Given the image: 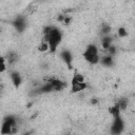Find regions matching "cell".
Segmentation results:
<instances>
[{
    "label": "cell",
    "instance_id": "1",
    "mask_svg": "<svg viewBox=\"0 0 135 135\" xmlns=\"http://www.w3.org/2000/svg\"><path fill=\"white\" fill-rule=\"evenodd\" d=\"M44 40L49 43L51 52H55L61 41V33L57 28L52 27L47 34H44Z\"/></svg>",
    "mask_w": 135,
    "mask_h": 135
},
{
    "label": "cell",
    "instance_id": "2",
    "mask_svg": "<svg viewBox=\"0 0 135 135\" xmlns=\"http://www.w3.org/2000/svg\"><path fill=\"white\" fill-rule=\"evenodd\" d=\"M83 57L88 62H90L92 64H96L99 61V55H98L97 46L95 44H90L86 47V50L83 54Z\"/></svg>",
    "mask_w": 135,
    "mask_h": 135
},
{
    "label": "cell",
    "instance_id": "3",
    "mask_svg": "<svg viewBox=\"0 0 135 135\" xmlns=\"http://www.w3.org/2000/svg\"><path fill=\"white\" fill-rule=\"evenodd\" d=\"M72 93H77V92H80V91H83L85 88H86V83L83 81V82H79V81H76L75 79L72 78Z\"/></svg>",
    "mask_w": 135,
    "mask_h": 135
},
{
    "label": "cell",
    "instance_id": "4",
    "mask_svg": "<svg viewBox=\"0 0 135 135\" xmlns=\"http://www.w3.org/2000/svg\"><path fill=\"white\" fill-rule=\"evenodd\" d=\"M122 129H123V122H122L120 116L114 118V123L112 126V133H116V134L120 133L122 131Z\"/></svg>",
    "mask_w": 135,
    "mask_h": 135
},
{
    "label": "cell",
    "instance_id": "5",
    "mask_svg": "<svg viewBox=\"0 0 135 135\" xmlns=\"http://www.w3.org/2000/svg\"><path fill=\"white\" fill-rule=\"evenodd\" d=\"M49 82L53 85L54 88V91H61L63 88H65V83L59 79H56V78H51L49 79Z\"/></svg>",
    "mask_w": 135,
    "mask_h": 135
},
{
    "label": "cell",
    "instance_id": "6",
    "mask_svg": "<svg viewBox=\"0 0 135 135\" xmlns=\"http://www.w3.org/2000/svg\"><path fill=\"white\" fill-rule=\"evenodd\" d=\"M11 79H12V82L15 86H19L20 83H21V77L19 75V73L17 72H13L11 74Z\"/></svg>",
    "mask_w": 135,
    "mask_h": 135
},
{
    "label": "cell",
    "instance_id": "7",
    "mask_svg": "<svg viewBox=\"0 0 135 135\" xmlns=\"http://www.w3.org/2000/svg\"><path fill=\"white\" fill-rule=\"evenodd\" d=\"M109 112H110V114H111L114 118L119 117V116H120V108H119L118 103H116L114 107L110 108V109H109Z\"/></svg>",
    "mask_w": 135,
    "mask_h": 135
},
{
    "label": "cell",
    "instance_id": "8",
    "mask_svg": "<svg viewBox=\"0 0 135 135\" xmlns=\"http://www.w3.org/2000/svg\"><path fill=\"white\" fill-rule=\"evenodd\" d=\"M61 58L70 65V63H71V61H72V56H71V53H70L69 51H63V52L61 53Z\"/></svg>",
    "mask_w": 135,
    "mask_h": 135
},
{
    "label": "cell",
    "instance_id": "9",
    "mask_svg": "<svg viewBox=\"0 0 135 135\" xmlns=\"http://www.w3.org/2000/svg\"><path fill=\"white\" fill-rule=\"evenodd\" d=\"M14 25L16 26V28H18L19 31H22L23 27H24V21L23 19H20V18H17L14 22Z\"/></svg>",
    "mask_w": 135,
    "mask_h": 135
},
{
    "label": "cell",
    "instance_id": "10",
    "mask_svg": "<svg viewBox=\"0 0 135 135\" xmlns=\"http://www.w3.org/2000/svg\"><path fill=\"white\" fill-rule=\"evenodd\" d=\"M101 62H102V64H104L107 66H110V65H112V57L110 55L109 56H105V57H103L101 59Z\"/></svg>",
    "mask_w": 135,
    "mask_h": 135
},
{
    "label": "cell",
    "instance_id": "11",
    "mask_svg": "<svg viewBox=\"0 0 135 135\" xmlns=\"http://www.w3.org/2000/svg\"><path fill=\"white\" fill-rule=\"evenodd\" d=\"M117 103H118V105H119L120 110H126V109H127L128 101H127V99H126V98H121Z\"/></svg>",
    "mask_w": 135,
    "mask_h": 135
},
{
    "label": "cell",
    "instance_id": "12",
    "mask_svg": "<svg viewBox=\"0 0 135 135\" xmlns=\"http://www.w3.org/2000/svg\"><path fill=\"white\" fill-rule=\"evenodd\" d=\"M49 49H50V45H49L47 42H41L40 45L38 46V50H39L40 52H45V51H47Z\"/></svg>",
    "mask_w": 135,
    "mask_h": 135
},
{
    "label": "cell",
    "instance_id": "13",
    "mask_svg": "<svg viewBox=\"0 0 135 135\" xmlns=\"http://www.w3.org/2000/svg\"><path fill=\"white\" fill-rule=\"evenodd\" d=\"M16 60H17V55L15 53H9L7 55V61H8V63H14Z\"/></svg>",
    "mask_w": 135,
    "mask_h": 135
},
{
    "label": "cell",
    "instance_id": "14",
    "mask_svg": "<svg viewBox=\"0 0 135 135\" xmlns=\"http://www.w3.org/2000/svg\"><path fill=\"white\" fill-rule=\"evenodd\" d=\"M73 79H75L76 81H79V82H83L84 81V76L79 74V73H75L74 76H73Z\"/></svg>",
    "mask_w": 135,
    "mask_h": 135
},
{
    "label": "cell",
    "instance_id": "15",
    "mask_svg": "<svg viewBox=\"0 0 135 135\" xmlns=\"http://www.w3.org/2000/svg\"><path fill=\"white\" fill-rule=\"evenodd\" d=\"M118 35H119L120 37H126V36H127V31H126L123 27H120V28L118 30Z\"/></svg>",
    "mask_w": 135,
    "mask_h": 135
},
{
    "label": "cell",
    "instance_id": "16",
    "mask_svg": "<svg viewBox=\"0 0 135 135\" xmlns=\"http://www.w3.org/2000/svg\"><path fill=\"white\" fill-rule=\"evenodd\" d=\"M111 28H110V25H102V33L103 34H108L110 33Z\"/></svg>",
    "mask_w": 135,
    "mask_h": 135
},
{
    "label": "cell",
    "instance_id": "17",
    "mask_svg": "<svg viewBox=\"0 0 135 135\" xmlns=\"http://www.w3.org/2000/svg\"><path fill=\"white\" fill-rule=\"evenodd\" d=\"M63 22H64V24H69L70 22H71V17H69V16H65L64 17V20H63Z\"/></svg>",
    "mask_w": 135,
    "mask_h": 135
},
{
    "label": "cell",
    "instance_id": "18",
    "mask_svg": "<svg viewBox=\"0 0 135 135\" xmlns=\"http://www.w3.org/2000/svg\"><path fill=\"white\" fill-rule=\"evenodd\" d=\"M96 102H97L96 99H92V103H96Z\"/></svg>",
    "mask_w": 135,
    "mask_h": 135
}]
</instances>
